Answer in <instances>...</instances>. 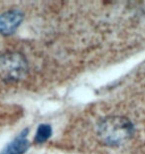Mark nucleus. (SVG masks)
I'll use <instances>...</instances> for the list:
<instances>
[{
	"instance_id": "1",
	"label": "nucleus",
	"mask_w": 145,
	"mask_h": 154,
	"mask_svg": "<svg viewBox=\"0 0 145 154\" xmlns=\"http://www.w3.org/2000/svg\"><path fill=\"white\" fill-rule=\"evenodd\" d=\"M100 138L108 145H118L129 139L133 134V125L122 116H108L98 123Z\"/></svg>"
},
{
	"instance_id": "2",
	"label": "nucleus",
	"mask_w": 145,
	"mask_h": 154,
	"mask_svg": "<svg viewBox=\"0 0 145 154\" xmlns=\"http://www.w3.org/2000/svg\"><path fill=\"white\" fill-rule=\"evenodd\" d=\"M28 72L26 58L20 53H6L0 56V78L5 82H18Z\"/></svg>"
},
{
	"instance_id": "3",
	"label": "nucleus",
	"mask_w": 145,
	"mask_h": 154,
	"mask_svg": "<svg viewBox=\"0 0 145 154\" xmlns=\"http://www.w3.org/2000/svg\"><path fill=\"white\" fill-rule=\"evenodd\" d=\"M22 12L19 10H9L0 15V33L8 36L17 30L23 21Z\"/></svg>"
},
{
	"instance_id": "4",
	"label": "nucleus",
	"mask_w": 145,
	"mask_h": 154,
	"mask_svg": "<svg viewBox=\"0 0 145 154\" xmlns=\"http://www.w3.org/2000/svg\"><path fill=\"white\" fill-rule=\"evenodd\" d=\"M27 134L28 129H24L12 142L9 143L0 152V154H23L29 147Z\"/></svg>"
},
{
	"instance_id": "5",
	"label": "nucleus",
	"mask_w": 145,
	"mask_h": 154,
	"mask_svg": "<svg viewBox=\"0 0 145 154\" xmlns=\"http://www.w3.org/2000/svg\"><path fill=\"white\" fill-rule=\"evenodd\" d=\"M52 135V127L49 124H41L37 129V133L35 135L36 143H43L48 140Z\"/></svg>"
}]
</instances>
